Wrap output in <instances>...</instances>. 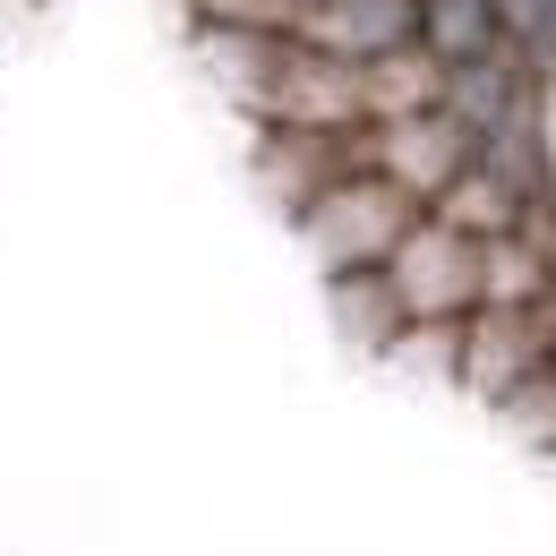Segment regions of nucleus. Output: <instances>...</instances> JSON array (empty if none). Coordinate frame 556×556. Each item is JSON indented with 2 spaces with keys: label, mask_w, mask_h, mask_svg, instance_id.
I'll list each match as a JSON object with an SVG mask.
<instances>
[{
  "label": "nucleus",
  "mask_w": 556,
  "mask_h": 556,
  "mask_svg": "<svg viewBox=\"0 0 556 556\" xmlns=\"http://www.w3.org/2000/svg\"><path fill=\"white\" fill-rule=\"evenodd\" d=\"M419 198L403 180H386L377 163L368 172H343V180H326L308 206H300V240L317 249V266L326 275H351V266H386L394 257V240L419 223Z\"/></svg>",
  "instance_id": "nucleus-1"
},
{
  "label": "nucleus",
  "mask_w": 556,
  "mask_h": 556,
  "mask_svg": "<svg viewBox=\"0 0 556 556\" xmlns=\"http://www.w3.org/2000/svg\"><path fill=\"white\" fill-rule=\"evenodd\" d=\"M386 282L403 291L412 317H463V308H480V231H463L445 214H419L412 231L394 240V257H386Z\"/></svg>",
  "instance_id": "nucleus-2"
},
{
  "label": "nucleus",
  "mask_w": 556,
  "mask_h": 556,
  "mask_svg": "<svg viewBox=\"0 0 556 556\" xmlns=\"http://www.w3.org/2000/svg\"><path fill=\"white\" fill-rule=\"evenodd\" d=\"M334 282V308H343V334L351 343H394L403 326H412V308H403V291L386 282V266H351V275H326Z\"/></svg>",
  "instance_id": "nucleus-3"
},
{
  "label": "nucleus",
  "mask_w": 556,
  "mask_h": 556,
  "mask_svg": "<svg viewBox=\"0 0 556 556\" xmlns=\"http://www.w3.org/2000/svg\"><path fill=\"white\" fill-rule=\"evenodd\" d=\"M496 403H505V419H514V428H522L531 445H556V359L522 368V377H514V386H505Z\"/></svg>",
  "instance_id": "nucleus-4"
},
{
  "label": "nucleus",
  "mask_w": 556,
  "mask_h": 556,
  "mask_svg": "<svg viewBox=\"0 0 556 556\" xmlns=\"http://www.w3.org/2000/svg\"><path fill=\"white\" fill-rule=\"evenodd\" d=\"M206 26H266V35H300V9L308 0H198Z\"/></svg>",
  "instance_id": "nucleus-5"
},
{
  "label": "nucleus",
  "mask_w": 556,
  "mask_h": 556,
  "mask_svg": "<svg viewBox=\"0 0 556 556\" xmlns=\"http://www.w3.org/2000/svg\"><path fill=\"white\" fill-rule=\"evenodd\" d=\"M548 359H556V343H548Z\"/></svg>",
  "instance_id": "nucleus-6"
}]
</instances>
